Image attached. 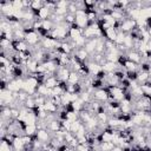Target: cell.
Returning a JSON list of instances; mask_svg holds the SVG:
<instances>
[{"instance_id": "obj_3", "label": "cell", "mask_w": 151, "mask_h": 151, "mask_svg": "<svg viewBox=\"0 0 151 151\" xmlns=\"http://www.w3.org/2000/svg\"><path fill=\"white\" fill-rule=\"evenodd\" d=\"M37 18L38 19H40V20H46V19H48L50 18V15H51V11L47 8V7H41L37 13Z\"/></svg>"}, {"instance_id": "obj_6", "label": "cell", "mask_w": 151, "mask_h": 151, "mask_svg": "<svg viewBox=\"0 0 151 151\" xmlns=\"http://www.w3.org/2000/svg\"><path fill=\"white\" fill-rule=\"evenodd\" d=\"M12 145H13L14 150H24L25 149V144H24L21 137H15L13 143H12Z\"/></svg>"}, {"instance_id": "obj_9", "label": "cell", "mask_w": 151, "mask_h": 151, "mask_svg": "<svg viewBox=\"0 0 151 151\" xmlns=\"http://www.w3.org/2000/svg\"><path fill=\"white\" fill-rule=\"evenodd\" d=\"M47 87L44 85V84H40L39 86H38V88H37V93H39L40 96H44V97H46V94H47Z\"/></svg>"}, {"instance_id": "obj_7", "label": "cell", "mask_w": 151, "mask_h": 151, "mask_svg": "<svg viewBox=\"0 0 151 151\" xmlns=\"http://www.w3.org/2000/svg\"><path fill=\"white\" fill-rule=\"evenodd\" d=\"M37 131H38L37 125H26L25 126V134H27V136L34 137L37 134Z\"/></svg>"}, {"instance_id": "obj_2", "label": "cell", "mask_w": 151, "mask_h": 151, "mask_svg": "<svg viewBox=\"0 0 151 151\" xmlns=\"http://www.w3.org/2000/svg\"><path fill=\"white\" fill-rule=\"evenodd\" d=\"M35 137H37L39 140H41V142H50V139H51V133H50V131H47V130L40 129V130L37 131Z\"/></svg>"}, {"instance_id": "obj_1", "label": "cell", "mask_w": 151, "mask_h": 151, "mask_svg": "<svg viewBox=\"0 0 151 151\" xmlns=\"http://www.w3.org/2000/svg\"><path fill=\"white\" fill-rule=\"evenodd\" d=\"M126 58H127V60H130V61L136 63V64L139 65V64H140V60H142V54H140L139 52L134 51V50H131V51L127 52Z\"/></svg>"}, {"instance_id": "obj_4", "label": "cell", "mask_w": 151, "mask_h": 151, "mask_svg": "<svg viewBox=\"0 0 151 151\" xmlns=\"http://www.w3.org/2000/svg\"><path fill=\"white\" fill-rule=\"evenodd\" d=\"M80 83V74L78 72H71L70 73V77H68V81L67 84H71V85H77Z\"/></svg>"}, {"instance_id": "obj_8", "label": "cell", "mask_w": 151, "mask_h": 151, "mask_svg": "<svg viewBox=\"0 0 151 151\" xmlns=\"http://www.w3.org/2000/svg\"><path fill=\"white\" fill-rule=\"evenodd\" d=\"M125 37H126V34L125 33H123V32H120V31H118V34H117V38H116V45H124V40H125Z\"/></svg>"}, {"instance_id": "obj_5", "label": "cell", "mask_w": 151, "mask_h": 151, "mask_svg": "<svg viewBox=\"0 0 151 151\" xmlns=\"http://www.w3.org/2000/svg\"><path fill=\"white\" fill-rule=\"evenodd\" d=\"M44 109H45L46 112H51V113H55V112L58 111V106H57L55 104H53L50 99L46 100V103H45V105H44Z\"/></svg>"}]
</instances>
